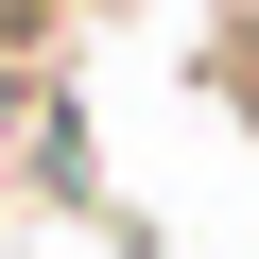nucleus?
Listing matches in <instances>:
<instances>
[{
	"instance_id": "f257e3e1",
	"label": "nucleus",
	"mask_w": 259,
	"mask_h": 259,
	"mask_svg": "<svg viewBox=\"0 0 259 259\" xmlns=\"http://www.w3.org/2000/svg\"><path fill=\"white\" fill-rule=\"evenodd\" d=\"M207 69H225V87H242V121H259V18H225V35H207Z\"/></svg>"
}]
</instances>
